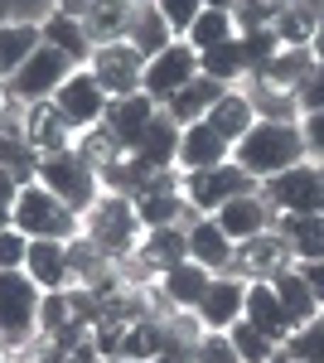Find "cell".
<instances>
[{"label": "cell", "mask_w": 324, "mask_h": 363, "mask_svg": "<svg viewBox=\"0 0 324 363\" xmlns=\"http://www.w3.org/2000/svg\"><path fill=\"white\" fill-rule=\"evenodd\" d=\"M203 5H208V10H228V15L238 10V0H203Z\"/></svg>", "instance_id": "obj_51"}, {"label": "cell", "mask_w": 324, "mask_h": 363, "mask_svg": "<svg viewBox=\"0 0 324 363\" xmlns=\"http://www.w3.org/2000/svg\"><path fill=\"white\" fill-rule=\"evenodd\" d=\"M233 257H238V242L218 228V218H194L189 223V262L208 267L213 277H228Z\"/></svg>", "instance_id": "obj_21"}, {"label": "cell", "mask_w": 324, "mask_h": 363, "mask_svg": "<svg viewBox=\"0 0 324 363\" xmlns=\"http://www.w3.org/2000/svg\"><path fill=\"white\" fill-rule=\"evenodd\" d=\"M242 92H247V102L257 107L262 121H296V116H300L296 92H291V87H276V83H267V78H257V73H252Z\"/></svg>", "instance_id": "obj_30"}, {"label": "cell", "mask_w": 324, "mask_h": 363, "mask_svg": "<svg viewBox=\"0 0 324 363\" xmlns=\"http://www.w3.org/2000/svg\"><path fill=\"white\" fill-rule=\"evenodd\" d=\"M15 228L25 233L29 242L34 238H54V242H73L82 233V218L63 203V199H54L39 179H29V184H20V194H15Z\"/></svg>", "instance_id": "obj_3"}, {"label": "cell", "mask_w": 324, "mask_h": 363, "mask_svg": "<svg viewBox=\"0 0 324 363\" xmlns=\"http://www.w3.org/2000/svg\"><path fill=\"white\" fill-rule=\"evenodd\" d=\"M15 107H20V102H15V97L5 92V83H0V126H10V121H15Z\"/></svg>", "instance_id": "obj_48"}, {"label": "cell", "mask_w": 324, "mask_h": 363, "mask_svg": "<svg viewBox=\"0 0 324 363\" xmlns=\"http://www.w3.org/2000/svg\"><path fill=\"white\" fill-rule=\"evenodd\" d=\"M296 107H300V116L324 112V63H315V68L296 83Z\"/></svg>", "instance_id": "obj_42"}, {"label": "cell", "mask_w": 324, "mask_h": 363, "mask_svg": "<svg viewBox=\"0 0 324 363\" xmlns=\"http://www.w3.org/2000/svg\"><path fill=\"white\" fill-rule=\"evenodd\" d=\"M276 233L286 238V247L296 262H324V213L296 218V213H276Z\"/></svg>", "instance_id": "obj_25"}, {"label": "cell", "mask_w": 324, "mask_h": 363, "mask_svg": "<svg viewBox=\"0 0 324 363\" xmlns=\"http://www.w3.org/2000/svg\"><path fill=\"white\" fill-rule=\"evenodd\" d=\"M10 354H15V349H5V344H0V363H10Z\"/></svg>", "instance_id": "obj_54"}, {"label": "cell", "mask_w": 324, "mask_h": 363, "mask_svg": "<svg viewBox=\"0 0 324 363\" xmlns=\"http://www.w3.org/2000/svg\"><path fill=\"white\" fill-rule=\"evenodd\" d=\"M92 5H97V0H58V10H63V15H73V20H82Z\"/></svg>", "instance_id": "obj_47"}, {"label": "cell", "mask_w": 324, "mask_h": 363, "mask_svg": "<svg viewBox=\"0 0 324 363\" xmlns=\"http://www.w3.org/2000/svg\"><path fill=\"white\" fill-rule=\"evenodd\" d=\"M310 68H315V54H310V49H276L267 68H257V78H267V83L296 92V83L310 73Z\"/></svg>", "instance_id": "obj_37"}, {"label": "cell", "mask_w": 324, "mask_h": 363, "mask_svg": "<svg viewBox=\"0 0 324 363\" xmlns=\"http://www.w3.org/2000/svg\"><path fill=\"white\" fill-rule=\"evenodd\" d=\"M213 218L233 242H247V238H257V233H271L276 208H271L267 199H262V189H257V194H242V199H233V203H223Z\"/></svg>", "instance_id": "obj_18"}, {"label": "cell", "mask_w": 324, "mask_h": 363, "mask_svg": "<svg viewBox=\"0 0 324 363\" xmlns=\"http://www.w3.org/2000/svg\"><path fill=\"white\" fill-rule=\"evenodd\" d=\"M247 310V281L242 277H213L208 286V296L199 301V320H203V330H233L238 320H242Z\"/></svg>", "instance_id": "obj_16"}, {"label": "cell", "mask_w": 324, "mask_h": 363, "mask_svg": "<svg viewBox=\"0 0 324 363\" xmlns=\"http://www.w3.org/2000/svg\"><path fill=\"white\" fill-rule=\"evenodd\" d=\"M281 349H286L291 359H300V363H324V310L310 320V325H300Z\"/></svg>", "instance_id": "obj_39"}, {"label": "cell", "mask_w": 324, "mask_h": 363, "mask_svg": "<svg viewBox=\"0 0 324 363\" xmlns=\"http://www.w3.org/2000/svg\"><path fill=\"white\" fill-rule=\"evenodd\" d=\"M155 112H160V107H155L145 92H126V97H111V102H107L102 126H107V131L121 140L126 150H135V140L145 136V126L155 121Z\"/></svg>", "instance_id": "obj_19"}, {"label": "cell", "mask_w": 324, "mask_h": 363, "mask_svg": "<svg viewBox=\"0 0 324 363\" xmlns=\"http://www.w3.org/2000/svg\"><path fill=\"white\" fill-rule=\"evenodd\" d=\"M242 320H252V325H257L267 339H276V344H286V339L296 335L291 320H286V310H281V301H276V291H271V281H247Z\"/></svg>", "instance_id": "obj_24"}, {"label": "cell", "mask_w": 324, "mask_h": 363, "mask_svg": "<svg viewBox=\"0 0 324 363\" xmlns=\"http://www.w3.org/2000/svg\"><path fill=\"white\" fill-rule=\"evenodd\" d=\"M164 344H169V330H164V320H135L126 325V339H121V359H135V363H155L164 354Z\"/></svg>", "instance_id": "obj_34"}, {"label": "cell", "mask_w": 324, "mask_h": 363, "mask_svg": "<svg viewBox=\"0 0 324 363\" xmlns=\"http://www.w3.org/2000/svg\"><path fill=\"white\" fill-rule=\"evenodd\" d=\"M25 277L39 291H73V267H68V242L54 238H34L25 257Z\"/></svg>", "instance_id": "obj_15"}, {"label": "cell", "mask_w": 324, "mask_h": 363, "mask_svg": "<svg viewBox=\"0 0 324 363\" xmlns=\"http://www.w3.org/2000/svg\"><path fill=\"white\" fill-rule=\"evenodd\" d=\"M73 68H78V63H73L68 54H58L54 44H39V49L25 58V68H20V73L5 83V92H10L20 107H34V102H54V92L68 83V78H73Z\"/></svg>", "instance_id": "obj_7"}, {"label": "cell", "mask_w": 324, "mask_h": 363, "mask_svg": "<svg viewBox=\"0 0 324 363\" xmlns=\"http://www.w3.org/2000/svg\"><path fill=\"white\" fill-rule=\"evenodd\" d=\"M271 363H300V359H291L286 349H276V354H271Z\"/></svg>", "instance_id": "obj_52"}, {"label": "cell", "mask_w": 324, "mask_h": 363, "mask_svg": "<svg viewBox=\"0 0 324 363\" xmlns=\"http://www.w3.org/2000/svg\"><path fill=\"white\" fill-rule=\"evenodd\" d=\"M150 5L164 15V25L174 29V39H184V34H189V25L203 15V0H150Z\"/></svg>", "instance_id": "obj_40"}, {"label": "cell", "mask_w": 324, "mask_h": 363, "mask_svg": "<svg viewBox=\"0 0 324 363\" xmlns=\"http://www.w3.org/2000/svg\"><path fill=\"white\" fill-rule=\"evenodd\" d=\"M135 5L140 0H97L87 15H82V29L97 44H116V39H131V25H135Z\"/></svg>", "instance_id": "obj_23"}, {"label": "cell", "mask_w": 324, "mask_h": 363, "mask_svg": "<svg viewBox=\"0 0 324 363\" xmlns=\"http://www.w3.org/2000/svg\"><path fill=\"white\" fill-rule=\"evenodd\" d=\"M228 39H238V20L228 10H208V5H203V15L189 25V34H184V44L199 49V54H208V49L228 44Z\"/></svg>", "instance_id": "obj_35"}, {"label": "cell", "mask_w": 324, "mask_h": 363, "mask_svg": "<svg viewBox=\"0 0 324 363\" xmlns=\"http://www.w3.org/2000/svg\"><path fill=\"white\" fill-rule=\"evenodd\" d=\"M199 73L218 78L223 87H238L247 73H252V68H247L242 39H228V44H218V49H208V54H199Z\"/></svg>", "instance_id": "obj_33"}, {"label": "cell", "mask_w": 324, "mask_h": 363, "mask_svg": "<svg viewBox=\"0 0 324 363\" xmlns=\"http://www.w3.org/2000/svg\"><path fill=\"white\" fill-rule=\"evenodd\" d=\"M131 262H135V267H140L150 281L164 277V272H169V267H179V262H189V223L145 228V238H140V247H135Z\"/></svg>", "instance_id": "obj_14"}, {"label": "cell", "mask_w": 324, "mask_h": 363, "mask_svg": "<svg viewBox=\"0 0 324 363\" xmlns=\"http://www.w3.org/2000/svg\"><path fill=\"white\" fill-rule=\"evenodd\" d=\"M300 131H305V150H310V160H324V112L300 116Z\"/></svg>", "instance_id": "obj_44"}, {"label": "cell", "mask_w": 324, "mask_h": 363, "mask_svg": "<svg viewBox=\"0 0 324 363\" xmlns=\"http://www.w3.org/2000/svg\"><path fill=\"white\" fill-rule=\"evenodd\" d=\"M286 10H291V15H300L305 25H315V29L324 25V0H286Z\"/></svg>", "instance_id": "obj_45"}, {"label": "cell", "mask_w": 324, "mask_h": 363, "mask_svg": "<svg viewBox=\"0 0 324 363\" xmlns=\"http://www.w3.org/2000/svg\"><path fill=\"white\" fill-rule=\"evenodd\" d=\"M257 189H262V184H257L238 160L184 174V199H189V208L199 218H213L223 203H233V199H242V194H257Z\"/></svg>", "instance_id": "obj_8"}, {"label": "cell", "mask_w": 324, "mask_h": 363, "mask_svg": "<svg viewBox=\"0 0 324 363\" xmlns=\"http://www.w3.org/2000/svg\"><path fill=\"white\" fill-rule=\"evenodd\" d=\"M25 257H29V238L20 228H5L0 233V272H25Z\"/></svg>", "instance_id": "obj_43"}, {"label": "cell", "mask_w": 324, "mask_h": 363, "mask_svg": "<svg viewBox=\"0 0 324 363\" xmlns=\"http://www.w3.org/2000/svg\"><path fill=\"white\" fill-rule=\"evenodd\" d=\"M296 272L305 277V286L315 291V301H320V310H324V262H296Z\"/></svg>", "instance_id": "obj_46"}, {"label": "cell", "mask_w": 324, "mask_h": 363, "mask_svg": "<svg viewBox=\"0 0 324 363\" xmlns=\"http://www.w3.org/2000/svg\"><path fill=\"white\" fill-rule=\"evenodd\" d=\"M233 160H238L257 184H267L276 174L296 169L300 160H310L305 131H300V121H262V116H257V126L233 145Z\"/></svg>", "instance_id": "obj_1"}, {"label": "cell", "mask_w": 324, "mask_h": 363, "mask_svg": "<svg viewBox=\"0 0 324 363\" xmlns=\"http://www.w3.org/2000/svg\"><path fill=\"white\" fill-rule=\"evenodd\" d=\"M20 136H25V145L44 160V155H58V150H73L78 131L58 116L54 102H34V107L20 112Z\"/></svg>", "instance_id": "obj_13"}, {"label": "cell", "mask_w": 324, "mask_h": 363, "mask_svg": "<svg viewBox=\"0 0 324 363\" xmlns=\"http://www.w3.org/2000/svg\"><path fill=\"white\" fill-rule=\"evenodd\" d=\"M5 20H10V5H5V0H0V25H5Z\"/></svg>", "instance_id": "obj_53"}, {"label": "cell", "mask_w": 324, "mask_h": 363, "mask_svg": "<svg viewBox=\"0 0 324 363\" xmlns=\"http://www.w3.org/2000/svg\"><path fill=\"white\" fill-rule=\"evenodd\" d=\"M199 78V49H189L184 39H174L169 49H160L155 58H145V78H140V92L155 102V107H169L184 87Z\"/></svg>", "instance_id": "obj_9"}, {"label": "cell", "mask_w": 324, "mask_h": 363, "mask_svg": "<svg viewBox=\"0 0 324 363\" xmlns=\"http://www.w3.org/2000/svg\"><path fill=\"white\" fill-rule=\"evenodd\" d=\"M82 238L102 252V257L126 262V257H135V247H140L145 223H140V213H135V203L126 194H107V189H102V199L82 213Z\"/></svg>", "instance_id": "obj_2"}, {"label": "cell", "mask_w": 324, "mask_h": 363, "mask_svg": "<svg viewBox=\"0 0 324 363\" xmlns=\"http://www.w3.org/2000/svg\"><path fill=\"white\" fill-rule=\"evenodd\" d=\"M44 39H39V25H25V20H5L0 25V83H10L20 68H25V58L39 49Z\"/></svg>", "instance_id": "obj_29"}, {"label": "cell", "mask_w": 324, "mask_h": 363, "mask_svg": "<svg viewBox=\"0 0 324 363\" xmlns=\"http://www.w3.org/2000/svg\"><path fill=\"white\" fill-rule=\"evenodd\" d=\"M208 286H213V272L199 267V262H179L164 277H155V291L164 296L169 310H199V301L208 296Z\"/></svg>", "instance_id": "obj_22"}, {"label": "cell", "mask_w": 324, "mask_h": 363, "mask_svg": "<svg viewBox=\"0 0 324 363\" xmlns=\"http://www.w3.org/2000/svg\"><path fill=\"white\" fill-rule=\"evenodd\" d=\"M271 291H276V301H281V310H286L291 330H300V325H310V320L320 315V301H315V291L305 286V277H300L296 267L276 272V277H271Z\"/></svg>", "instance_id": "obj_28"}, {"label": "cell", "mask_w": 324, "mask_h": 363, "mask_svg": "<svg viewBox=\"0 0 324 363\" xmlns=\"http://www.w3.org/2000/svg\"><path fill=\"white\" fill-rule=\"evenodd\" d=\"M174 44V29L164 25V15L150 5V0H140L135 5V25H131V49L145 58H155L160 49H169Z\"/></svg>", "instance_id": "obj_32"}, {"label": "cell", "mask_w": 324, "mask_h": 363, "mask_svg": "<svg viewBox=\"0 0 324 363\" xmlns=\"http://www.w3.org/2000/svg\"><path fill=\"white\" fill-rule=\"evenodd\" d=\"M310 54H315V63H324V25L315 29V39H310Z\"/></svg>", "instance_id": "obj_49"}, {"label": "cell", "mask_w": 324, "mask_h": 363, "mask_svg": "<svg viewBox=\"0 0 324 363\" xmlns=\"http://www.w3.org/2000/svg\"><path fill=\"white\" fill-rule=\"evenodd\" d=\"M179 136H184V126L160 107L155 121L145 126V136L135 140L131 155L140 160V165H150V169H179Z\"/></svg>", "instance_id": "obj_17"}, {"label": "cell", "mask_w": 324, "mask_h": 363, "mask_svg": "<svg viewBox=\"0 0 324 363\" xmlns=\"http://www.w3.org/2000/svg\"><path fill=\"white\" fill-rule=\"evenodd\" d=\"M107 363H135V359H107Z\"/></svg>", "instance_id": "obj_55"}, {"label": "cell", "mask_w": 324, "mask_h": 363, "mask_svg": "<svg viewBox=\"0 0 324 363\" xmlns=\"http://www.w3.org/2000/svg\"><path fill=\"white\" fill-rule=\"evenodd\" d=\"M286 267H296V257H291V247H286V238L271 228V233H257V238L238 242V257H233V272H228V277L271 281L276 272H286Z\"/></svg>", "instance_id": "obj_12"}, {"label": "cell", "mask_w": 324, "mask_h": 363, "mask_svg": "<svg viewBox=\"0 0 324 363\" xmlns=\"http://www.w3.org/2000/svg\"><path fill=\"white\" fill-rule=\"evenodd\" d=\"M194 363H242V359H238L228 330H208V335L194 344Z\"/></svg>", "instance_id": "obj_41"}, {"label": "cell", "mask_w": 324, "mask_h": 363, "mask_svg": "<svg viewBox=\"0 0 324 363\" xmlns=\"http://www.w3.org/2000/svg\"><path fill=\"white\" fill-rule=\"evenodd\" d=\"M87 73L102 83L107 97H126V92H140V78H145V54H135L131 39H116V44H97L92 49V63Z\"/></svg>", "instance_id": "obj_10"}, {"label": "cell", "mask_w": 324, "mask_h": 363, "mask_svg": "<svg viewBox=\"0 0 324 363\" xmlns=\"http://www.w3.org/2000/svg\"><path fill=\"white\" fill-rule=\"evenodd\" d=\"M39 306H44V291L25 272H0V344L5 349H29L39 339Z\"/></svg>", "instance_id": "obj_5"}, {"label": "cell", "mask_w": 324, "mask_h": 363, "mask_svg": "<svg viewBox=\"0 0 324 363\" xmlns=\"http://www.w3.org/2000/svg\"><path fill=\"white\" fill-rule=\"evenodd\" d=\"M107 92H102V83L87 73V68H73V78L54 92V107L58 116L73 126V131H92V126H102V116H107Z\"/></svg>", "instance_id": "obj_11"}, {"label": "cell", "mask_w": 324, "mask_h": 363, "mask_svg": "<svg viewBox=\"0 0 324 363\" xmlns=\"http://www.w3.org/2000/svg\"><path fill=\"white\" fill-rule=\"evenodd\" d=\"M34 179L49 189L54 199H63L73 213H87L97 199H102V174L82 160L78 150H58V155H44L39 160V169H34Z\"/></svg>", "instance_id": "obj_4"}, {"label": "cell", "mask_w": 324, "mask_h": 363, "mask_svg": "<svg viewBox=\"0 0 324 363\" xmlns=\"http://www.w3.org/2000/svg\"><path fill=\"white\" fill-rule=\"evenodd\" d=\"M5 228H15V208H10V203H0V233H5Z\"/></svg>", "instance_id": "obj_50"}, {"label": "cell", "mask_w": 324, "mask_h": 363, "mask_svg": "<svg viewBox=\"0 0 324 363\" xmlns=\"http://www.w3.org/2000/svg\"><path fill=\"white\" fill-rule=\"evenodd\" d=\"M228 92H233V87H223L218 78H208V73H199V78H194V83L184 87V92H179V97L169 102V107H164V112L174 116L179 126H194V121H203V116L213 112V107L223 102V97H228Z\"/></svg>", "instance_id": "obj_27"}, {"label": "cell", "mask_w": 324, "mask_h": 363, "mask_svg": "<svg viewBox=\"0 0 324 363\" xmlns=\"http://www.w3.org/2000/svg\"><path fill=\"white\" fill-rule=\"evenodd\" d=\"M39 39H44V44H54L58 54H68L78 68L92 63V39H87L82 20L63 15V10H54V15H44V20H39Z\"/></svg>", "instance_id": "obj_26"}, {"label": "cell", "mask_w": 324, "mask_h": 363, "mask_svg": "<svg viewBox=\"0 0 324 363\" xmlns=\"http://www.w3.org/2000/svg\"><path fill=\"white\" fill-rule=\"evenodd\" d=\"M262 199H267L276 213H296V218L324 213V160H300L296 169L267 179L262 184Z\"/></svg>", "instance_id": "obj_6"}, {"label": "cell", "mask_w": 324, "mask_h": 363, "mask_svg": "<svg viewBox=\"0 0 324 363\" xmlns=\"http://www.w3.org/2000/svg\"><path fill=\"white\" fill-rule=\"evenodd\" d=\"M228 339H233V349H238V359H242V363H271V354L281 349V344L267 339L252 320H238V325L228 330Z\"/></svg>", "instance_id": "obj_38"}, {"label": "cell", "mask_w": 324, "mask_h": 363, "mask_svg": "<svg viewBox=\"0 0 324 363\" xmlns=\"http://www.w3.org/2000/svg\"><path fill=\"white\" fill-rule=\"evenodd\" d=\"M73 150H78L82 160H87L92 169H97V174H107V169L116 165L121 155H126V145H121V140L111 136L107 126H92V131H78V140H73Z\"/></svg>", "instance_id": "obj_36"}, {"label": "cell", "mask_w": 324, "mask_h": 363, "mask_svg": "<svg viewBox=\"0 0 324 363\" xmlns=\"http://www.w3.org/2000/svg\"><path fill=\"white\" fill-rule=\"evenodd\" d=\"M203 121L213 126L218 136H228L233 145H238V140H242L247 131L257 126V107L247 102V92H238V87H233V92H228V97H223V102H218V107L203 116Z\"/></svg>", "instance_id": "obj_31"}, {"label": "cell", "mask_w": 324, "mask_h": 363, "mask_svg": "<svg viewBox=\"0 0 324 363\" xmlns=\"http://www.w3.org/2000/svg\"><path fill=\"white\" fill-rule=\"evenodd\" d=\"M228 160H233V140H228V136H218L208 121L184 126V136H179V169H184V174L228 165Z\"/></svg>", "instance_id": "obj_20"}]
</instances>
